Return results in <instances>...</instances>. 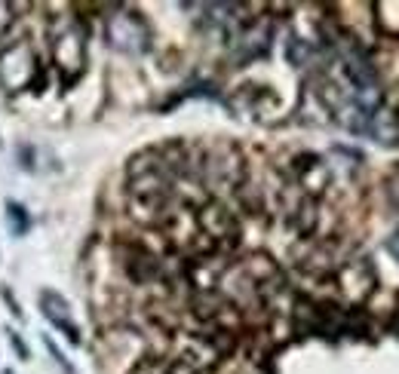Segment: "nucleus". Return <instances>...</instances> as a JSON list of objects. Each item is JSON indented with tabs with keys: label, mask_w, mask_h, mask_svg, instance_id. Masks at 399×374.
<instances>
[{
	"label": "nucleus",
	"mask_w": 399,
	"mask_h": 374,
	"mask_svg": "<svg viewBox=\"0 0 399 374\" xmlns=\"http://www.w3.org/2000/svg\"><path fill=\"white\" fill-rule=\"evenodd\" d=\"M40 58L28 40H15L0 53V83L6 92H19L37 80Z\"/></svg>",
	"instance_id": "nucleus-1"
},
{
	"label": "nucleus",
	"mask_w": 399,
	"mask_h": 374,
	"mask_svg": "<svg viewBox=\"0 0 399 374\" xmlns=\"http://www.w3.org/2000/svg\"><path fill=\"white\" fill-rule=\"evenodd\" d=\"M366 135H372V138H378L381 144H396L399 141V117L393 114V110H375V114L369 117V129Z\"/></svg>",
	"instance_id": "nucleus-2"
},
{
	"label": "nucleus",
	"mask_w": 399,
	"mask_h": 374,
	"mask_svg": "<svg viewBox=\"0 0 399 374\" xmlns=\"http://www.w3.org/2000/svg\"><path fill=\"white\" fill-rule=\"evenodd\" d=\"M126 273H129L135 283H151V279L160 276V261L151 252H135L129 261H126Z\"/></svg>",
	"instance_id": "nucleus-3"
},
{
	"label": "nucleus",
	"mask_w": 399,
	"mask_h": 374,
	"mask_svg": "<svg viewBox=\"0 0 399 374\" xmlns=\"http://www.w3.org/2000/svg\"><path fill=\"white\" fill-rule=\"evenodd\" d=\"M40 310H44V316L49 322L71 319V304H68L58 292H53V288H44V292H40Z\"/></svg>",
	"instance_id": "nucleus-4"
},
{
	"label": "nucleus",
	"mask_w": 399,
	"mask_h": 374,
	"mask_svg": "<svg viewBox=\"0 0 399 374\" xmlns=\"http://www.w3.org/2000/svg\"><path fill=\"white\" fill-rule=\"evenodd\" d=\"M6 221H10L13 236H25L31 231V212L15 200H6Z\"/></svg>",
	"instance_id": "nucleus-5"
},
{
	"label": "nucleus",
	"mask_w": 399,
	"mask_h": 374,
	"mask_svg": "<svg viewBox=\"0 0 399 374\" xmlns=\"http://www.w3.org/2000/svg\"><path fill=\"white\" fill-rule=\"evenodd\" d=\"M6 337H10V347L15 350V356H19L22 362H28L31 359V350H28V344H25V337H22V331H15L13 325H6Z\"/></svg>",
	"instance_id": "nucleus-6"
},
{
	"label": "nucleus",
	"mask_w": 399,
	"mask_h": 374,
	"mask_svg": "<svg viewBox=\"0 0 399 374\" xmlns=\"http://www.w3.org/2000/svg\"><path fill=\"white\" fill-rule=\"evenodd\" d=\"M286 53H289V62H292V65H304V62H308V56H310V49H308V44H304L301 37H292V40H289Z\"/></svg>",
	"instance_id": "nucleus-7"
},
{
	"label": "nucleus",
	"mask_w": 399,
	"mask_h": 374,
	"mask_svg": "<svg viewBox=\"0 0 399 374\" xmlns=\"http://www.w3.org/2000/svg\"><path fill=\"white\" fill-rule=\"evenodd\" d=\"M44 347H46V353L53 356V359H56V365H58V368H62L65 374H77V371H74V365L68 362V356H65V353H62V350H58V347H56V341H53V337H44Z\"/></svg>",
	"instance_id": "nucleus-8"
},
{
	"label": "nucleus",
	"mask_w": 399,
	"mask_h": 374,
	"mask_svg": "<svg viewBox=\"0 0 399 374\" xmlns=\"http://www.w3.org/2000/svg\"><path fill=\"white\" fill-rule=\"evenodd\" d=\"M0 297H4V304L10 307V313L15 319H25V310H22V304H19V297L13 295V288L10 285H0Z\"/></svg>",
	"instance_id": "nucleus-9"
},
{
	"label": "nucleus",
	"mask_w": 399,
	"mask_h": 374,
	"mask_svg": "<svg viewBox=\"0 0 399 374\" xmlns=\"http://www.w3.org/2000/svg\"><path fill=\"white\" fill-rule=\"evenodd\" d=\"M387 249H390V252H393V254H396V258H399V233H396V236H390V243H387Z\"/></svg>",
	"instance_id": "nucleus-10"
},
{
	"label": "nucleus",
	"mask_w": 399,
	"mask_h": 374,
	"mask_svg": "<svg viewBox=\"0 0 399 374\" xmlns=\"http://www.w3.org/2000/svg\"><path fill=\"white\" fill-rule=\"evenodd\" d=\"M4 374H13V371H4Z\"/></svg>",
	"instance_id": "nucleus-11"
}]
</instances>
